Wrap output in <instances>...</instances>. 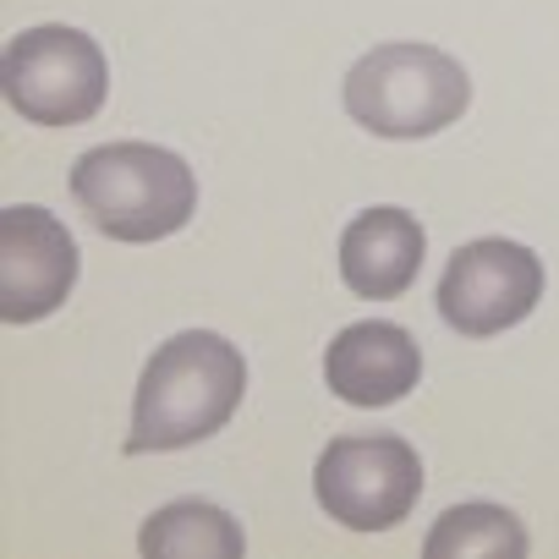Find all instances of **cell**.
I'll use <instances>...</instances> for the list:
<instances>
[{
	"label": "cell",
	"mask_w": 559,
	"mask_h": 559,
	"mask_svg": "<svg viewBox=\"0 0 559 559\" xmlns=\"http://www.w3.org/2000/svg\"><path fill=\"white\" fill-rule=\"evenodd\" d=\"M241 395H247V362L225 335H214V330L170 335L138 379L127 450L132 455L187 450V444L219 433L236 417Z\"/></svg>",
	"instance_id": "1"
},
{
	"label": "cell",
	"mask_w": 559,
	"mask_h": 559,
	"mask_svg": "<svg viewBox=\"0 0 559 559\" xmlns=\"http://www.w3.org/2000/svg\"><path fill=\"white\" fill-rule=\"evenodd\" d=\"M72 198L110 241H165L198 209L192 165L154 143H105L72 165Z\"/></svg>",
	"instance_id": "2"
},
{
	"label": "cell",
	"mask_w": 559,
	"mask_h": 559,
	"mask_svg": "<svg viewBox=\"0 0 559 559\" xmlns=\"http://www.w3.org/2000/svg\"><path fill=\"white\" fill-rule=\"evenodd\" d=\"M472 105V78L433 45H379L346 72V110L373 138H433Z\"/></svg>",
	"instance_id": "3"
},
{
	"label": "cell",
	"mask_w": 559,
	"mask_h": 559,
	"mask_svg": "<svg viewBox=\"0 0 559 559\" xmlns=\"http://www.w3.org/2000/svg\"><path fill=\"white\" fill-rule=\"evenodd\" d=\"M0 78H7V105L34 127H83L105 110L110 94V67L94 34L56 23L17 34L7 45Z\"/></svg>",
	"instance_id": "4"
},
{
	"label": "cell",
	"mask_w": 559,
	"mask_h": 559,
	"mask_svg": "<svg viewBox=\"0 0 559 559\" xmlns=\"http://www.w3.org/2000/svg\"><path fill=\"white\" fill-rule=\"evenodd\" d=\"M324 515L352 532H390L423 499V461L401 433H341L313 466Z\"/></svg>",
	"instance_id": "5"
},
{
	"label": "cell",
	"mask_w": 559,
	"mask_h": 559,
	"mask_svg": "<svg viewBox=\"0 0 559 559\" xmlns=\"http://www.w3.org/2000/svg\"><path fill=\"white\" fill-rule=\"evenodd\" d=\"M537 302H543V258L504 236L455 247L439 280V319L466 341L515 330Z\"/></svg>",
	"instance_id": "6"
},
{
	"label": "cell",
	"mask_w": 559,
	"mask_h": 559,
	"mask_svg": "<svg viewBox=\"0 0 559 559\" xmlns=\"http://www.w3.org/2000/svg\"><path fill=\"white\" fill-rule=\"evenodd\" d=\"M78 286L72 230L34 203L0 209V319L12 330L50 319Z\"/></svg>",
	"instance_id": "7"
},
{
	"label": "cell",
	"mask_w": 559,
	"mask_h": 559,
	"mask_svg": "<svg viewBox=\"0 0 559 559\" xmlns=\"http://www.w3.org/2000/svg\"><path fill=\"white\" fill-rule=\"evenodd\" d=\"M423 352L401 324H352L324 352V384L346 406H395L417 390Z\"/></svg>",
	"instance_id": "8"
},
{
	"label": "cell",
	"mask_w": 559,
	"mask_h": 559,
	"mask_svg": "<svg viewBox=\"0 0 559 559\" xmlns=\"http://www.w3.org/2000/svg\"><path fill=\"white\" fill-rule=\"evenodd\" d=\"M423 252H428L423 225L406 209H390L384 203V209L357 214L341 230V280H346L357 297L390 302V297H406L412 292V280L423 269Z\"/></svg>",
	"instance_id": "9"
},
{
	"label": "cell",
	"mask_w": 559,
	"mask_h": 559,
	"mask_svg": "<svg viewBox=\"0 0 559 559\" xmlns=\"http://www.w3.org/2000/svg\"><path fill=\"white\" fill-rule=\"evenodd\" d=\"M138 548L143 554H198V559H241L247 537L241 526L219 510V504H203V499H181V504H165L143 532H138Z\"/></svg>",
	"instance_id": "10"
},
{
	"label": "cell",
	"mask_w": 559,
	"mask_h": 559,
	"mask_svg": "<svg viewBox=\"0 0 559 559\" xmlns=\"http://www.w3.org/2000/svg\"><path fill=\"white\" fill-rule=\"evenodd\" d=\"M428 559H521L526 554V526L499 510V504H455L439 515V526L423 537Z\"/></svg>",
	"instance_id": "11"
}]
</instances>
